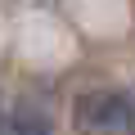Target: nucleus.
Returning <instances> with one entry per match:
<instances>
[{"instance_id":"obj_1","label":"nucleus","mask_w":135,"mask_h":135,"mask_svg":"<svg viewBox=\"0 0 135 135\" xmlns=\"http://www.w3.org/2000/svg\"><path fill=\"white\" fill-rule=\"evenodd\" d=\"M72 126L81 135H126L135 131V99L122 90H86L72 108Z\"/></svg>"},{"instance_id":"obj_3","label":"nucleus","mask_w":135,"mask_h":135,"mask_svg":"<svg viewBox=\"0 0 135 135\" xmlns=\"http://www.w3.org/2000/svg\"><path fill=\"white\" fill-rule=\"evenodd\" d=\"M0 117H5V99H0Z\"/></svg>"},{"instance_id":"obj_2","label":"nucleus","mask_w":135,"mask_h":135,"mask_svg":"<svg viewBox=\"0 0 135 135\" xmlns=\"http://www.w3.org/2000/svg\"><path fill=\"white\" fill-rule=\"evenodd\" d=\"M0 135H50V117H45L36 104L5 108V117H0Z\"/></svg>"}]
</instances>
